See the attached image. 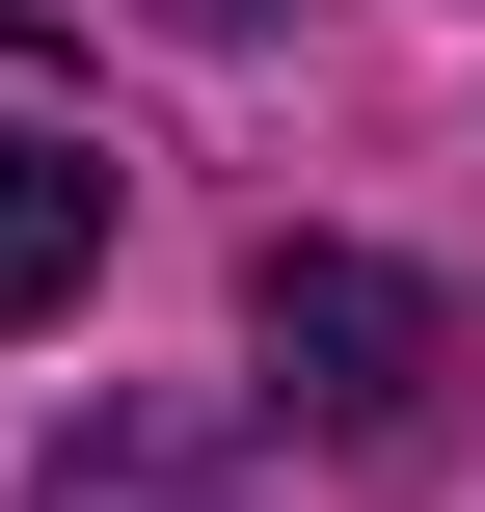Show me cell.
I'll return each instance as SVG.
<instances>
[{
  "label": "cell",
  "instance_id": "cell-1",
  "mask_svg": "<svg viewBox=\"0 0 485 512\" xmlns=\"http://www.w3.org/2000/svg\"><path fill=\"white\" fill-rule=\"evenodd\" d=\"M243 351H270V405H324L351 459H405L432 378H459V297L378 270V243H270V270H243Z\"/></svg>",
  "mask_w": 485,
  "mask_h": 512
},
{
  "label": "cell",
  "instance_id": "cell-2",
  "mask_svg": "<svg viewBox=\"0 0 485 512\" xmlns=\"http://www.w3.org/2000/svg\"><path fill=\"white\" fill-rule=\"evenodd\" d=\"M81 270H108V162H81V135H27V108H0V324H54V297H81Z\"/></svg>",
  "mask_w": 485,
  "mask_h": 512
},
{
  "label": "cell",
  "instance_id": "cell-4",
  "mask_svg": "<svg viewBox=\"0 0 485 512\" xmlns=\"http://www.w3.org/2000/svg\"><path fill=\"white\" fill-rule=\"evenodd\" d=\"M162 27H270V0H162Z\"/></svg>",
  "mask_w": 485,
  "mask_h": 512
},
{
  "label": "cell",
  "instance_id": "cell-3",
  "mask_svg": "<svg viewBox=\"0 0 485 512\" xmlns=\"http://www.w3.org/2000/svg\"><path fill=\"white\" fill-rule=\"evenodd\" d=\"M54 512H189V459H135V432H81V459H54Z\"/></svg>",
  "mask_w": 485,
  "mask_h": 512
}]
</instances>
